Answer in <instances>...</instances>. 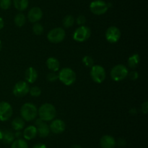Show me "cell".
I'll return each mask as SVG.
<instances>
[{
	"instance_id": "1",
	"label": "cell",
	"mask_w": 148,
	"mask_h": 148,
	"mask_svg": "<svg viewBox=\"0 0 148 148\" xmlns=\"http://www.w3.org/2000/svg\"><path fill=\"white\" fill-rule=\"evenodd\" d=\"M39 118L45 122L51 121L56 118V107L50 103H44L39 107L38 110Z\"/></svg>"
},
{
	"instance_id": "2",
	"label": "cell",
	"mask_w": 148,
	"mask_h": 148,
	"mask_svg": "<svg viewBox=\"0 0 148 148\" xmlns=\"http://www.w3.org/2000/svg\"><path fill=\"white\" fill-rule=\"evenodd\" d=\"M20 115L25 121H32L37 117L38 108L32 103H25L20 109Z\"/></svg>"
},
{
	"instance_id": "3",
	"label": "cell",
	"mask_w": 148,
	"mask_h": 148,
	"mask_svg": "<svg viewBox=\"0 0 148 148\" xmlns=\"http://www.w3.org/2000/svg\"><path fill=\"white\" fill-rule=\"evenodd\" d=\"M59 80L66 86H71L76 81V73L70 68H64L59 71Z\"/></svg>"
},
{
	"instance_id": "4",
	"label": "cell",
	"mask_w": 148,
	"mask_h": 148,
	"mask_svg": "<svg viewBox=\"0 0 148 148\" xmlns=\"http://www.w3.org/2000/svg\"><path fill=\"white\" fill-rule=\"evenodd\" d=\"M129 73V71L125 65L119 64L111 69L110 75L111 78L115 81H121L125 79Z\"/></svg>"
},
{
	"instance_id": "5",
	"label": "cell",
	"mask_w": 148,
	"mask_h": 148,
	"mask_svg": "<svg viewBox=\"0 0 148 148\" xmlns=\"http://www.w3.org/2000/svg\"><path fill=\"white\" fill-rule=\"evenodd\" d=\"M90 77L94 82L101 84L106 79V73L103 67L99 65H95L91 68Z\"/></svg>"
},
{
	"instance_id": "6",
	"label": "cell",
	"mask_w": 148,
	"mask_h": 148,
	"mask_svg": "<svg viewBox=\"0 0 148 148\" xmlns=\"http://www.w3.org/2000/svg\"><path fill=\"white\" fill-rule=\"evenodd\" d=\"M66 36L65 30L62 28H55L51 29L47 34V39L50 42L58 44L63 41Z\"/></svg>"
},
{
	"instance_id": "7",
	"label": "cell",
	"mask_w": 148,
	"mask_h": 148,
	"mask_svg": "<svg viewBox=\"0 0 148 148\" xmlns=\"http://www.w3.org/2000/svg\"><path fill=\"white\" fill-rule=\"evenodd\" d=\"M90 35L91 30L89 27L81 26L74 32L73 39L77 42H84L90 37Z\"/></svg>"
},
{
	"instance_id": "8",
	"label": "cell",
	"mask_w": 148,
	"mask_h": 148,
	"mask_svg": "<svg viewBox=\"0 0 148 148\" xmlns=\"http://www.w3.org/2000/svg\"><path fill=\"white\" fill-rule=\"evenodd\" d=\"M90 10L94 15H101L108 11V7L107 3L103 0H94L90 4Z\"/></svg>"
},
{
	"instance_id": "9",
	"label": "cell",
	"mask_w": 148,
	"mask_h": 148,
	"mask_svg": "<svg viewBox=\"0 0 148 148\" xmlns=\"http://www.w3.org/2000/svg\"><path fill=\"white\" fill-rule=\"evenodd\" d=\"M106 39L109 43H116L121 37V31L116 26H112L108 28L105 33Z\"/></svg>"
},
{
	"instance_id": "10",
	"label": "cell",
	"mask_w": 148,
	"mask_h": 148,
	"mask_svg": "<svg viewBox=\"0 0 148 148\" xmlns=\"http://www.w3.org/2000/svg\"><path fill=\"white\" fill-rule=\"evenodd\" d=\"M28 84L25 81H20L14 85L13 88V94L17 97H23L29 93Z\"/></svg>"
},
{
	"instance_id": "11",
	"label": "cell",
	"mask_w": 148,
	"mask_h": 148,
	"mask_svg": "<svg viewBox=\"0 0 148 148\" xmlns=\"http://www.w3.org/2000/svg\"><path fill=\"white\" fill-rule=\"evenodd\" d=\"M13 113L11 104L7 102H0V120L7 121L12 117Z\"/></svg>"
},
{
	"instance_id": "12",
	"label": "cell",
	"mask_w": 148,
	"mask_h": 148,
	"mask_svg": "<svg viewBox=\"0 0 148 148\" xmlns=\"http://www.w3.org/2000/svg\"><path fill=\"white\" fill-rule=\"evenodd\" d=\"M36 127L37 129L38 133L42 138H46L50 133L49 126L45 121L42 120L40 118H37L36 120Z\"/></svg>"
},
{
	"instance_id": "13",
	"label": "cell",
	"mask_w": 148,
	"mask_h": 148,
	"mask_svg": "<svg viewBox=\"0 0 148 148\" xmlns=\"http://www.w3.org/2000/svg\"><path fill=\"white\" fill-rule=\"evenodd\" d=\"M50 131L56 134L62 133L66 129V124L61 119H53L51 120L49 126Z\"/></svg>"
},
{
	"instance_id": "14",
	"label": "cell",
	"mask_w": 148,
	"mask_h": 148,
	"mask_svg": "<svg viewBox=\"0 0 148 148\" xmlns=\"http://www.w3.org/2000/svg\"><path fill=\"white\" fill-rule=\"evenodd\" d=\"M43 17V11L38 7H34L29 10L27 13V19L32 23H38Z\"/></svg>"
},
{
	"instance_id": "15",
	"label": "cell",
	"mask_w": 148,
	"mask_h": 148,
	"mask_svg": "<svg viewBox=\"0 0 148 148\" xmlns=\"http://www.w3.org/2000/svg\"><path fill=\"white\" fill-rule=\"evenodd\" d=\"M100 145L102 148H115L116 141L111 135H104L100 139Z\"/></svg>"
},
{
	"instance_id": "16",
	"label": "cell",
	"mask_w": 148,
	"mask_h": 148,
	"mask_svg": "<svg viewBox=\"0 0 148 148\" xmlns=\"http://www.w3.org/2000/svg\"><path fill=\"white\" fill-rule=\"evenodd\" d=\"M38 74L37 71L33 67H29L25 73V79L27 83L29 84H33L37 80Z\"/></svg>"
},
{
	"instance_id": "17",
	"label": "cell",
	"mask_w": 148,
	"mask_h": 148,
	"mask_svg": "<svg viewBox=\"0 0 148 148\" xmlns=\"http://www.w3.org/2000/svg\"><path fill=\"white\" fill-rule=\"evenodd\" d=\"M38 134L37 129L35 126H29L25 128L23 132V136L25 140H31L33 139Z\"/></svg>"
},
{
	"instance_id": "18",
	"label": "cell",
	"mask_w": 148,
	"mask_h": 148,
	"mask_svg": "<svg viewBox=\"0 0 148 148\" xmlns=\"http://www.w3.org/2000/svg\"><path fill=\"white\" fill-rule=\"evenodd\" d=\"M46 66L51 72H56L60 68V62L56 58L51 57L46 60Z\"/></svg>"
},
{
	"instance_id": "19",
	"label": "cell",
	"mask_w": 148,
	"mask_h": 148,
	"mask_svg": "<svg viewBox=\"0 0 148 148\" xmlns=\"http://www.w3.org/2000/svg\"><path fill=\"white\" fill-rule=\"evenodd\" d=\"M25 125V120L21 117L15 118L12 121V127L16 131H21L22 129H24Z\"/></svg>"
},
{
	"instance_id": "20",
	"label": "cell",
	"mask_w": 148,
	"mask_h": 148,
	"mask_svg": "<svg viewBox=\"0 0 148 148\" xmlns=\"http://www.w3.org/2000/svg\"><path fill=\"white\" fill-rule=\"evenodd\" d=\"M14 7L18 11H24L28 7V0H13L12 1Z\"/></svg>"
},
{
	"instance_id": "21",
	"label": "cell",
	"mask_w": 148,
	"mask_h": 148,
	"mask_svg": "<svg viewBox=\"0 0 148 148\" xmlns=\"http://www.w3.org/2000/svg\"><path fill=\"white\" fill-rule=\"evenodd\" d=\"M14 133L10 130L3 131L2 141L5 144H12L14 140Z\"/></svg>"
},
{
	"instance_id": "22",
	"label": "cell",
	"mask_w": 148,
	"mask_h": 148,
	"mask_svg": "<svg viewBox=\"0 0 148 148\" xmlns=\"http://www.w3.org/2000/svg\"><path fill=\"white\" fill-rule=\"evenodd\" d=\"M140 61V57L138 54H134L131 55L128 59V65L130 68L134 69L138 65Z\"/></svg>"
},
{
	"instance_id": "23",
	"label": "cell",
	"mask_w": 148,
	"mask_h": 148,
	"mask_svg": "<svg viewBox=\"0 0 148 148\" xmlns=\"http://www.w3.org/2000/svg\"><path fill=\"white\" fill-rule=\"evenodd\" d=\"M14 24L17 27H23L26 23V17L23 13H17L14 18Z\"/></svg>"
},
{
	"instance_id": "24",
	"label": "cell",
	"mask_w": 148,
	"mask_h": 148,
	"mask_svg": "<svg viewBox=\"0 0 148 148\" xmlns=\"http://www.w3.org/2000/svg\"><path fill=\"white\" fill-rule=\"evenodd\" d=\"M11 148H28V145L25 139H17L13 141Z\"/></svg>"
},
{
	"instance_id": "25",
	"label": "cell",
	"mask_w": 148,
	"mask_h": 148,
	"mask_svg": "<svg viewBox=\"0 0 148 148\" xmlns=\"http://www.w3.org/2000/svg\"><path fill=\"white\" fill-rule=\"evenodd\" d=\"M75 20L73 16L71 15H67L64 17L63 20H62V24L64 28H69L72 26H73V25L75 24Z\"/></svg>"
},
{
	"instance_id": "26",
	"label": "cell",
	"mask_w": 148,
	"mask_h": 148,
	"mask_svg": "<svg viewBox=\"0 0 148 148\" xmlns=\"http://www.w3.org/2000/svg\"><path fill=\"white\" fill-rule=\"evenodd\" d=\"M43 26L40 23H36L33 26V32L36 36H40L43 32Z\"/></svg>"
},
{
	"instance_id": "27",
	"label": "cell",
	"mask_w": 148,
	"mask_h": 148,
	"mask_svg": "<svg viewBox=\"0 0 148 148\" xmlns=\"http://www.w3.org/2000/svg\"><path fill=\"white\" fill-rule=\"evenodd\" d=\"M82 62L88 68H92L94 65V59L89 55H86L82 57Z\"/></svg>"
},
{
	"instance_id": "28",
	"label": "cell",
	"mask_w": 148,
	"mask_h": 148,
	"mask_svg": "<svg viewBox=\"0 0 148 148\" xmlns=\"http://www.w3.org/2000/svg\"><path fill=\"white\" fill-rule=\"evenodd\" d=\"M29 93L34 97H38L41 94V89L38 86H33L29 89Z\"/></svg>"
},
{
	"instance_id": "29",
	"label": "cell",
	"mask_w": 148,
	"mask_h": 148,
	"mask_svg": "<svg viewBox=\"0 0 148 148\" xmlns=\"http://www.w3.org/2000/svg\"><path fill=\"white\" fill-rule=\"evenodd\" d=\"M12 2V0H0V8L4 10H8L11 7Z\"/></svg>"
},
{
	"instance_id": "30",
	"label": "cell",
	"mask_w": 148,
	"mask_h": 148,
	"mask_svg": "<svg viewBox=\"0 0 148 148\" xmlns=\"http://www.w3.org/2000/svg\"><path fill=\"white\" fill-rule=\"evenodd\" d=\"M46 78H47L48 81H50V82H54L59 79V75L56 73V72H51L47 74Z\"/></svg>"
},
{
	"instance_id": "31",
	"label": "cell",
	"mask_w": 148,
	"mask_h": 148,
	"mask_svg": "<svg viewBox=\"0 0 148 148\" xmlns=\"http://www.w3.org/2000/svg\"><path fill=\"white\" fill-rule=\"evenodd\" d=\"M85 22H86V17L84 15H79L77 17L76 23L77 24L79 25V26H84Z\"/></svg>"
},
{
	"instance_id": "32",
	"label": "cell",
	"mask_w": 148,
	"mask_h": 148,
	"mask_svg": "<svg viewBox=\"0 0 148 148\" xmlns=\"http://www.w3.org/2000/svg\"><path fill=\"white\" fill-rule=\"evenodd\" d=\"M127 77H129V78L132 80V81H135V80H137V78H139V73L137 71H131V72L128 73Z\"/></svg>"
},
{
	"instance_id": "33",
	"label": "cell",
	"mask_w": 148,
	"mask_h": 148,
	"mask_svg": "<svg viewBox=\"0 0 148 148\" xmlns=\"http://www.w3.org/2000/svg\"><path fill=\"white\" fill-rule=\"evenodd\" d=\"M141 111L144 114H147L148 112V102L145 101L141 105Z\"/></svg>"
},
{
	"instance_id": "34",
	"label": "cell",
	"mask_w": 148,
	"mask_h": 148,
	"mask_svg": "<svg viewBox=\"0 0 148 148\" xmlns=\"http://www.w3.org/2000/svg\"><path fill=\"white\" fill-rule=\"evenodd\" d=\"M126 144H127V142H126V140L124 138H119L116 141V145H119V147H124Z\"/></svg>"
},
{
	"instance_id": "35",
	"label": "cell",
	"mask_w": 148,
	"mask_h": 148,
	"mask_svg": "<svg viewBox=\"0 0 148 148\" xmlns=\"http://www.w3.org/2000/svg\"><path fill=\"white\" fill-rule=\"evenodd\" d=\"M32 148H47V147H46V145H44V144L37 143L35 145H33V147Z\"/></svg>"
},
{
	"instance_id": "36",
	"label": "cell",
	"mask_w": 148,
	"mask_h": 148,
	"mask_svg": "<svg viewBox=\"0 0 148 148\" xmlns=\"http://www.w3.org/2000/svg\"><path fill=\"white\" fill-rule=\"evenodd\" d=\"M14 133V137L17 138V139H21V137L23 136V132H21L20 131H17Z\"/></svg>"
},
{
	"instance_id": "37",
	"label": "cell",
	"mask_w": 148,
	"mask_h": 148,
	"mask_svg": "<svg viewBox=\"0 0 148 148\" xmlns=\"http://www.w3.org/2000/svg\"><path fill=\"white\" fill-rule=\"evenodd\" d=\"M4 20H3L2 17H0V30H1V29L4 28Z\"/></svg>"
},
{
	"instance_id": "38",
	"label": "cell",
	"mask_w": 148,
	"mask_h": 148,
	"mask_svg": "<svg viewBox=\"0 0 148 148\" xmlns=\"http://www.w3.org/2000/svg\"><path fill=\"white\" fill-rule=\"evenodd\" d=\"M130 114L133 115H134L137 114V110H136L135 108H132V109H130Z\"/></svg>"
},
{
	"instance_id": "39",
	"label": "cell",
	"mask_w": 148,
	"mask_h": 148,
	"mask_svg": "<svg viewBox=\"0 0 148 148\" xmlns=\"http://www.w3.org/2000/svg\"><path fill=\"white\" fill-rule=\"evenodd\" d=\"M71 148H82V147L79 145H74L71 147Z\"/></svg>"
},
{
	"instance_id": "40",
	"label": "cell",
	"mask_w": 148,
	"mask_h": 148,
	"mask_svg": "<svg viewBox=\"0 0 148 148\" xmlns=\"http://www.w3.org/2000/svg\"><path fill=\"white\" fill-rule=\"evenodd\" d=\"M3 137V131L0 129V140H2Z\"/></svg>"
},
{
	"instance_id": "41",
	"label": "cell",
	"mask_w": 148,
	"mask_h": 148,
	"mask_svg": "<svg viewBox=\"0 0 148 148\" xmlns=\"http://www.w3.org/2000/svg\"><path fill=\"white\" fill-rule=\"evenodd\" d=\"M1 49H2V44H1V41H0V52H1Z\"/></svg>"
}]
</instances>
